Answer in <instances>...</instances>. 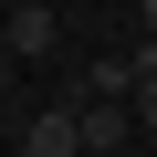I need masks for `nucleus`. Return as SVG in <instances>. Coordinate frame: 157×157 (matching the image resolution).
I'll use <instances>...</instances> for the list:
<instances>
[{
  "label": "nucleus",
  "mask_w": 157,
  "mask_h": 157,
  "mask_svg": "<svg viewBox=\"0 0 157 157\" xmlns=\"http://www.w3.org/2000/svg\"><path fill=\"white\" fill-rule=\"evenodd\" d=\"M73 126H84V157H126L136 147V105H105V94H73Z\"/></svg>",
  "instance_id": "f257e3e1"
},
{
  "label": "nucleus",
  "mask_w": 157,
  "mask_h": 157,
  "mask_svg": "<svg viewBox=\"0 0 157 157\" xmlns=\"http://www.w3.org/2000/svg\"><path fill=\"white\" fill-rule=\"evenodd\" d=\"M0 52H11V63H42V52H52V0H21V11H0Z\"/></svg>",
  "instance_id": "f03ea898"
},
{
  "label": "nucleus",
  "mask_w": 157,
  "mask_h": 157,
  "mask_svg": "<svg viewBox=\"0 0 157 157\" xmlns=\"http://www.w3.org/2000/svg\"><path fill=\"white\" fill-rule=\"evenodd\" d=\"M21 157H84V126H73V105H42L21 126Z\"/></svg>",
  "instance_id": "7ed1b4c3"
},
{
  "label": "nucleus",
  "mask_w": 157,
  "mask_h": 157,
  "mask_svg": "<svg viewBox=\"0 0 157 157\" xmlns=\"http://www.w3.org/2000/svg\"><path fill=\"white\" fill-rule=\"evenodd\" d=\"M136 136H157V73L136 84Z\"/></svg>",
  "instance_id": "20e7f679"
},
{
  "label": "nucleus",
  "mask_w": 157,
  "mask_h": 157,
  "mask_svg": "<svg viewBox=\"0 0 157 157\" xmlns=\"http://www.w3.org/2000/svg\"><path fill=\"white\" fill-rule=\"evenodd\" d=\"M0 126H11V63H0Z\"/></svg>",
  "instance_id": "39448f33"
},
{
  "label": "nucleus",
  "mask_w": 157,
  "mask_h": 157,
  "mask_svg": "<svg viewBox=\"0 0 157 157\" xmlns=\"http://www.w3.org/2000/svg\"><path fill=\"white\" fill-rule=\"evenodd\" d=\"M136 21H147V42H157V0H136Z\"/></svg>",
  "instance_id": "423d86ee"
},
{
  "label": "nucleus",
  "mask_w": 157,
  "mask_h": 157,
  "mask_svg": "<svg viewBox=\"0 0 157 157\" xmlns=\"http://www.w3.org/2000/svg\"><path fill=\"white\" fill-rule=\"evenodd\" d=\"M0 63H11V52H0Z\"/></svg>",
  "instance_id": "0eeeda50"
}]
</instances>
